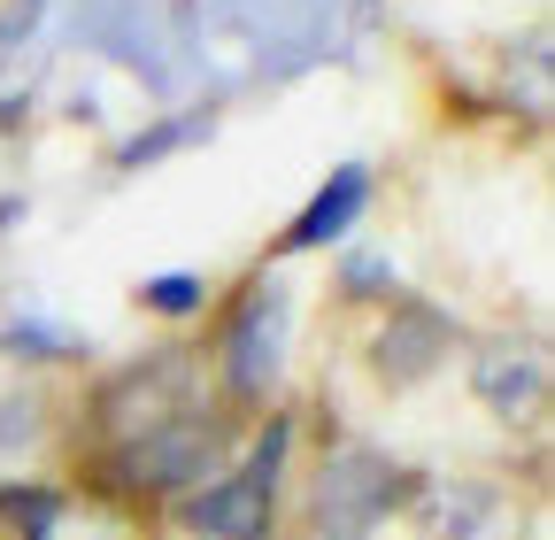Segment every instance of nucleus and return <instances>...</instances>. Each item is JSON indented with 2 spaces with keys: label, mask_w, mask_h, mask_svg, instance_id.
I'll return each instance as SVG.
<instances>
[{
  "label": "nucleus",
  "mask_w": 555,
  "mask_h": 540,
  "mask_svg": "<svg viewBox=\"0 0 555 540\" xmlns=\"http://www.w3.org/2000/svg\"><path fill=\"white\" fill-rule=\"evenodd\" d=\"M448 356V324L433 317V309H401V317H386V340H378V363L386 371H401L393 386H409L416 371H433Z\"/></svg>",
  "instance_id": "obj_7"
},
{
  "label": "nucleus",
  "mask_w": 555,
  "mask_h": 540,
  "mask_svg": "<svg viewBox=\"0 0 555 540\" xmlns=\"http://www.w3.org/2000/svg\"><path fill=\"white\" fill-rule=\"evenodd\" d=\"M139 301H147L155 317H193V309L208 301V286H201V279H147V286H139Z\"/></svg>",
  "instance_id": "obj_8"
},
{
  "label": "nucleus",
  "mask_w": 555,
  "mask_h": 540,
  "mask_svg": "<svg viewBox=\"0 0 555 540\" xmlns=\"http://www.w3.org/2000/svg\"><path fill=\"white\" fill-rule=\"evenodd\" d=\"M286 440H294V417H270V433L255 440V455L240 471H217L185 494V525L201 540H270L278 525V471H286Z\"/></svg>",
  "instance_id": "obj_1"
},
{
  "label": "nucleus",
  "mask_w": 555,
  "mask_h": 540,
  "mask_svg": "<svg viewBox=\"0 0 555 540\" xmlns=\"http://www.w3.org/2000/svg\"><path fill=\"white\" fill-rule=\"evenodd\" d=\"M224 378H232V394H270L278 386V301L262 309V294L255 301H240L232 317H224Z\"/></svg>",
  "instance_id": "obj_4"
},
{
  "label": "nucleus",
  "mask_w": 555,
  "mask_h": 540,
  "mask_svg": "<svg viewBox=\"0 0 555 540\" xmlns=\"http://www.w3.org/2000/svg\"><path fill=\"white\" fill-rule=\"evenodd\" d=\"M363 185H371V170L363 163H347V170H332L324 185H317V201L294 217V232H286V247L294 255H317V247H332L347 224H356V209H363Z\"/></svg>",
  "instance_id": "obj_5"
},
{
  "label": "nucleus",
  "mask_w": 555,
  "mask_h": 540,
  "mask_svg": "<svg viewBox=\"0 0 555 540\" xmlns=\"http://www.w3.org/2000/svg\"><path fill=\"white\" fill-rule=\"evenodd\" d=\"M393 494H401V479H393L386 455H371V448H332L324 471H317L309 517H317L324 540H371V532L393 517Z\"/></svg>",
  "instance_id": "obj_3"
},
{
  "label": "nucleus",
  "mask_w": 555,
  "mask_h": 540,
  "mask_svg": "<svg viewBox=\"0 0 555 540\" xmlns=\"http://www.w3.org/2000/svg\"><path fill=\"white\" fill-rule=\"evenodd\" d=\"M232 463V433L201 410H178L147 433L124 440V487L131 494H193L201 479H217Z\"/></svg>",
  "instance_id": "obj_2"
},
{
  "label": "nucleus",
  "mask_w": 555,
  "mask_h": 540,
  "mask_svg": "<svg viewBox=\"0 0 555 540\" xmlns=\"http://www.w3.org/2000/svg\"><path fill=\"white\" fill-rule=\"evenodd\" d=\"M478 394L502 410V425H517V417H532L540 401H547V363H540V356H517V348L502 340V348L478 356Z\"/></svg>",
  "instance_id": "obj_6"
}]
</instances>
